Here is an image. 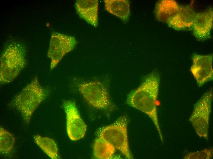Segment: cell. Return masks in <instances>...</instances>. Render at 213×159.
<instances>
[{
  "label": "cell",
  "mask_w": 213,
  "mask_h": 159,
  "mask_svg": "<svg viewBox=\"0 0 213 159\" xmlns=\"http://www.w3.org/2000/svg\"><path fill=\"white\" fill-rule=\"evenodd\" d=\"M24 45L13 42L6 46L0 58V80L2 84L13 81L25 67L26 61Z\"/></svg>",
  "instance_id": "obj_3"
},
{
  "label": "cell",
  "mask_w": 213,
  "mask_h": 159,
  "mask_svg": "<svg viewBox=\"0 0 213 159\" xmlns=\"http://www.w3.org/2000/svg\"><path fill=\"white\" fill-rule=\"evenodd\" d=\"M48 92L36 77L13 98L9 105L19 111L25 122L29 123L33 113L45 99Z\"/></svg>",
  "instance_id": "obj_2"
},
{
  "label": "cell",
  "mask_w": 213,
  "mask_h": 159,
  "mask_svg": "<svg viewBox=\"0 0 213 159\" xmlns=\"http://www.w3.org/2000/svg\"><path fill=\"white\" fill-rule=\"evenodd\" d=\"M77 43L73 36L52 32L47 53V56L51 60L50 70L57 65L66 54L73 50Z\"/></svg>",
  "instance_id": "obj_7"
},
{
  "label": "cell",
  "mask_w": 213,
  "mask_h": 159,
  "mask_svg": "<svg viewBox=\"0 0 213 159\" xmlns=\"http://www.w3.org/2000/svg\"><path fill=\"white\" fill-rule=\"evenodd\" d=\"M159 83V76L157 72L150 73L140 85L130 94L127 102L130 105L144 113L151 118L163 142V137L159 122L156 104Z\"/></svg>",
  "instance_id": "obj_1"
},
{
  "label": "cell",
  "mask_w": 213,
  "mask_h": 159,
  "mask_svg": "<svg viewBox=\"0 0 213 159\" xmlns=\"http://www.w3.org/2000/svg\"><path fill=\"white\" fill-rule=\"evenodd\" d=\"M212 88L206 92L196 103L189 121L200 137L208 139L210 116L213 99Z\"/></svg>",
  "instance_id": "obj_5"
},
{
  "label": "cell",
  "mask_w": 213,
  "mask_h": 159,
  "mask_svg": "<svg viewBox=\"0 0 213 159\" xmlns=\"http://www.w3.org/2000/svg\"><path fill=\"white\" fill-rule=\"evenodd\" d=\"M196 14L189 6H180L176 14L167 24L177 30L190 28L192 27Z\"/></svg>",
  "instance_id": "obj_12"
},
{
  "label": "cell",
  "mask_w": 213,
  "mask_h": 159,
  "mask_svg": "<svg viewBox=\"0 0 213 159\" xmlns=\"http://www.w3.org/2000/svg\"><path fill=\"white\" fill-rule=\"evenodd\" d=\"M179 6L173 0H163L158 1L155 9V14L159 21L167 23L175 15Z\"/></svg>",
  "instance_id": "obj_13"
},
{
  "label": "cell",
  "mask_w": 213,
  "mask_h": 159,
  "mask_svg": "<svg viewBox=\"0 0 213 159\" xmlns=\"http://www.w3.org/2000/svg\"><path fill=\"white\" fill-rule=\"evenodd\" d=\"M115 148L101 137L95 139L93 146V154L96 158L109 159L114 154Z\"/></svg>",
  "instance_id": "obj_15"
},
{
  "label": "cell",
  "mask_w": 213,
  "mask_h": 159,
  "mask_svg": "<svg viewBox=\"0 0 213 159\" xmlns=\"http://www.w3.org/2000/svg\"><path fill=\"white\" fill-rule=\"evenodd\" d=\"M33 138L36 143L52 159L58 158V146L53 139L39 135H35Z\"/></svg>",
  "instance_id": "obj_16"
},
{
  "label": "cell",
  "mask_w": 213,
  "mask_h": 159,
  "mask_svg": "<svg viewBox=\"0 0 213 159\" xmlns=\"http://www.w3.org/2000/svg\"><path fill=\"white\" fill-rule=\"evenodd\" d=\"M190 71L200 87L206 82L213 80V54L200 55L194 54Z\"/></svg>",
  "instance_id": "obj_9"
},
{
  "label": "cell",
  "mask_w": 213,
  "mask_h": 159,
  "mask_svg": "<svg viewBox=\"0 0 213 159\" xmlns=\"http://www.w3.org/2000/svg\"><path fill=\"white\" fill-rule=\"evenodd\" d=\"M15 138L13 135L2 127L0 129V151L3 154L7 155L12 150Z\"/></svg>",
  "instance_id": "obj_17"
},
{
  "label": "cell",
  "mask_w": 213,
  "mask_h": 159,
  "mask_svg": "<svg viewBox=\"0 0 213 159\" xmlns=\"http://www.w3.org/2000/svg\"><path fill=\"white\" fill-rule=\"evenodd\" d=\"M213 155L212 148L205 149L200 151L190 152L185 155L183 157L185 159L211 158Z\"/></svg>",
  "instance_id": "obj_18"
},
{
  "label": "cell",
  "mask_w": 213,
  "mask_h": 159,
  "mask_svg": "<svg viewBox=\"0 0 213 159\" xmlns=\"http://www.w3.org/2000/svg\"><path fill=\"white\" fill-rule=\"evenodd\" d=\"M63 107L66 114V130L68 136L73 141L83 138L87 130V126L81 118L75 102L65 101Z\"/></svg>",
  "instance_id": "obj_8"
},
{
  "label": "cell",
  "mask_w": 213,
  "mask_h": 159,
  "mask_svg": "<svg viewBox=\"0 0 213 159\" xmlns=\"http://www.w3.org/2000/svg\"><path fill=\"white\" fill-rule=\"evenodd\" d=\"M99 2L97 0H78L75 6L80 17L94 27L98 26Z\"/></svg>",
  "instance_id": "obj_11"
},
{
  "label": "cell",
  "mask_w": 213,
  "mask_h": 159,
  "mask_svg": "<svg viewBox=\"0 0 213 159\" xmlns=\"http://www.w3.org/2000/svg\"><path fill=\"white\" fill-rule=\"evenodd\" d=\"M212 8L196 14L192 27L193 34L198 39L204 40L209 38L213 26Z\"/></svg>",
  "instance_id": "obj_10"
},
{
  "label": "cell",
  "mask_w": 213,
  "mask_h": 159,
  "mask_svg": "<svg viewBox=\"0 0 213 159\" xmlns=\"http://www.w3.org/2000/svg\"><path fill=\"white\" fill-rule=\"evenodd\" d=\"M78 88L85 101L93 107L104 110L111 107L108 91L100 82H82L78 84Z\"/></svg>",
  "instance_id": "obj_6"
},
{
  "label": "cell",
  "mask_w": 213,
  "mask_h": 159,
  "mask_svg": "<svg viewBox=\"0 0 213 159\" xmlns=\"http://www.w3.org/2000/svg\"><path fill=\"white\" fill-rule=\"evenodd\" d=\"M105 9L110 13L121 19L124 23L128 21L130 16L129 2L124 0H105Z\"/></svg>",
  "instance_id": "obj_14"
},
{
  "label": "cell",
  "mask_w": 213,
  "mask_h": 159,
  "mask_svg": "<svg viewBox=\"0 0 213 159\" xmlns=\"http://www.w3.org/2000/svg\"><path fill=\"white\" fill-rule=\"evenodd\" d=\"M99 136L119 150L127 159L133 158L128 140L127 119L123 116L113 123L100 129Z\"/></svg>",
  "instance_id": "obj_4"
}]
</instances>
